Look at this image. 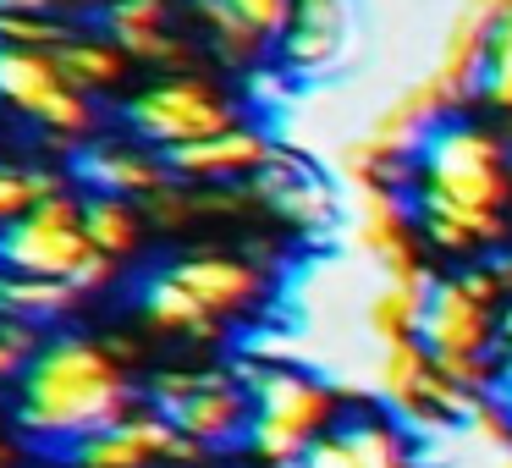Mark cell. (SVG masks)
Returning <instances> with one entry per match:
<instances>
[{
    "label": "cell",
    "instance_id": "obj_1",
    "mask_svg": "<svg viewBox=\"0 0 512 468\" xmlns=\"http://www.w3.org/2000/svg\"><path fill=\"white\" fill-rule=\"evenodd\" d=\"M133 408L138 397H133L122 358L105 342L78 336V331L45 336L34 364L17 375V397H12V419L23 430V441L61 457Z\"/></svg>",
    "mask_w": 512,
    "mask_h": 468
},
{
    "label": "cell",
    "instance_id": "obj_2",
    "mask_svg": "<svg viewBox=\"0 0 512 468\" xmlns=\"http://www.w3.org/2000/svg\"><path fill=\"white\" fill-rule=\"evenodd\" d=\"M402 193H424V199L468 204V210H496L507 215L512 204V149L501 144L490 127L446 116L419 138L408 160Z\"/></svg>",
    "mask_w": 512,
    "mask_h": 468
},
{
    "label": "cell",
    "instance_id": "obj_3",
    "mask_svg": "<svg viewBox=\"0 0 512 468\" xmlns=\"http://www.w3.org/2000/svg\"><path fill=\"white\" fill-rule=\"evenodd\" d=\"M237 375H243L248 402H254L243 446L265 468H292L309 452L314 435H325L342 413L336 391L314 380L303 364H243L237 358Z\"/></svg>",
    "mask_w": 512,
    "mask_h": 468
},
{
    "label": "cell",
    "instance_id": "obj_4",
    "mask_svg": "<svg viewBox=\"0 0 512 468\" xmlns=\"http://www.w3.org/2000/svg\"><path fill=\"white\" fill-rule=\"evenodd\" d=\"M0 270L78 281L83 298H89V292L111 287L116 259L89 243V232H83V199H72L61 188L50 199H39L28 215H17L12 226H0Z\"/></svg>",
    "mask_w": 512,
    "mask_h": 468
},
{
    "label": "cell",
    "instance_id": "obj_5",
    "mask_svg": "<svg viewBox=\"0 0 512 468\" xmlns=\"http://www.w3.org/2000/svg\"><path fill=\"white\" fill-rule=\"evenodd\" d=\"M496 320H501V309L468 287L463 270L457 276H435L430 298H424L419 342L430 347V358L457 386L490 391L496 386Z\"/></svg>",
    "mask_w": 512,
    "mask_h": 468
},
{
    "label": "cell",
    "instance_id": "obj_6",
    "mask_svg": "<svg viewBox=\"0 0 512 468\" xmlns=\"http://www.w3.org/2000/svg\"><path fill=\"white\" fill-rule=\"evenodd\" d=\"M122 122L138 144L149 149H177V144H193V138H210L221 127H237V100L221 89V83L199 78V72H166V78L144 83V89L127 94L122 105Z\"/></svg>",
    "mask_w": 512,
    "mask_h": 468
},
{
    "label": "cell",
    "instance_id": "obj_7",
    "mask_svg": "<svg viewBox=\"0 0 512 468\" xmlns=\"http://www.w3.org/2000/svg\"><path fill=\"white\" fill-rule=\"evenodd\" d=\"M342 243L353 254H364L380 276H419L424 237L413 226L408 193L402 182H342V221H336Z\"/></svg>",
    "mask_w": 512,
    "mask_h": 468
},
{
    "label": "cell",
    "instance_id": "obj_8",
    "mask_svg": "<svg viewBox=\"0 0 512 468\" xmlns=\"http://www.w3.org/2000/svg\"><path fill=\"white\" fill-rule=\"evenodd\" d=\"M0 105L28 116L56 144H78L94 133V94L72 89L50 50L0 45Z\"/></svg>",
    "mask_w": 512,
    "mask_h": 468
},
{
    "label": "cell",
    "instance_id": "obj_9",
    "mask_svg": "<svg viewBox=\"0 0 512 468\" xmlns=\"http://www.w3.org/2000/svg\"><path fill=\"white\" fill-rule=\"evenodd\" d=\"M149 408H160L171 424H177L188 441H199L204 452H221V446H237L248 435V386H237V375H221V369H166V375L149 380Z\"/></svg>",
    "mask_w": 512,
    "mask_h": 468
},
{
    "label": "cell",
    "instance_id": "obj_10",
    "mask_svg": "<svg viewBox=\"0 0 512 468\" xmlns=\"http://www.w3.org/2000/svg\"><path fill=\"white\" fill-rule=\"evenodd\" d=\"M292 468H424V457H419V435L391 408L375 413L364 408L336 419L325 435H314L309 452Z\"/></svg>",
    "mask_w": 512,
    "mask_h": 468
},
{
    "label": "cell",
    "instance_id": "obj_11",
    "mask_svg": "<svg viewBox=\"0 0 512 468\" xmlns=\"http://www.w3.org/2000/svg\"><path fill=\"white\" fill-rule=\"evenodd\" d=\"M67 457H78V463H89V468H160V463H199L204 446L188 441L160 408L138 402L133 413L105 424L100 435L78 441Z\"/></svg>",
    "mask_w": 512,
    "mask_h": 468
},
{
    "label": "cell",
    "instance_id": "obj_12",
    "mask_svg": "<svg viewBox=\"0 0 512 468\" xmlns=\"http://www.w3.org/2000/svg\"><path fill=\"white\" fill-rule=\"evenodd\" d=\"M292 0H188V17L199 23V39L226 67H265L276 56V39L287 28Z\"/></svg>",
    "mask_w": 512,
    "mask_h": 468
},
{
    "label": "cell",
    "instance_id": "obj_13",
    "mask_svg": "<svg viewBox=\"0 0 512 468\" xmlns=\"http://www.w3.org/2000/svg\"><path fill=\"white\" fill-rule=\"evenodd\" d=\"M347 45H353V6L347 0H292L270 61L287 78H325L347 56Z\"/></svg>",
    "mask_w": 512,
    "mask_h": 468
},
{
    "label": "cell",
    "instance_id": "obj_14",
    "mask_svg": "<svg viewBox=\"0 0 512 468\" xmlns=\"http://www.w3.org/2000/svg\"><path fill=\"white\" fill-rule=\"evenodd\" d=\"M100 34L111 39L127 61H138V67L182 72L193 61V45L182 39L171 0H105Z\"/></svg>",
    "mask_w": 512,
    "mask_h": 468
},
{
    "label": "cell",
    "instance_id": "obj_15",
    "mask_svg": "<svg viewBox=\"0 0 512 468\" xmlns=\"http://www.w3.org/2000/svg\"><path fill=\"white\" fill-rule=\"evenodd\" d=\"M254 193L287 226H298V232H331V226L342 221V188L325 182L309 160L281 155V149L270 155V166L254 177Z\"/></svg>",
    "mask_w": 512,
    "mask_h": 468
},
{
    "label": "cell",
    "instance_id": "obj_16",
    "mask_svg": "<svg viewBox=\"0 0 512 468\" xmlns=\"http://www.w3.org/2000/svg\"><path fill=\"white\" fill-rule=\"evenodd\" d=\"M270 155H276V144L259 127L237 122V127H221L210 138L166 149V166L177 182H254L270 166Z\"/></svg>",
    "mask_w": 512,
    "mask_h": 468
},
{
    "label": "cell",
    "instance_id": "obj_17",
    "mask_svg": "<svg viewBox=\"0 0 512 468\" xmlns=\"http://www.w3.org/2000/svg\"><path fill=\"white\" fill-rule=\"evenodd\" d=\"M72 177L89 193H111V199H149L155 188L171 182V166L160 149L149 144H89L72 160Z\"/></svg>",
    "mask_w": 512,
    "mask_h": 468
},
{
    "label": "cell",
    "instance_id": "obj_18",
    "mask_svg": "<svg viewBox=\"0 0 512 468\" xmlns=\"http://www.w3.org/2000/svg\"><path fill=\"white\" fill-rule=\"evenodd\" d=\"M171 276L215 314V320H232V314H248L265 292V276H259L248 259H232V254H182L171 259Z\"/></svg>",
    "mask_w": 512,
    "mask_h": 468
},
{
    "label": "cell",
    "instance_id": "obj_19",
    "mask_svg": "<svg viewBox=\"0 0 512 468\" xmlns=\"http://www.w3.org/2000/svg\"><path fill=\"white\" fill-rule=\"evenodd\" d=\"M430 270L419 276H380V287L364 298V331L375 336V347H402L419 342L424 298H430Z\"/></svg>",
    "mask_w": 512,
    "mask_h": 468
},
{
    "label": "cell",
    "instance_id": "obj_20",
    "mask_svg": "<svg viewBox=\"0 0 512 468\" xmlns=\"http://www.w3.org/2000/svg\"><path fill=\"white\" fill-rule=\"evenodd\" d=\"M138 314H144L155 331L182 336V342H210V336L221 331V320H215V314L204 309V303L193 298V292L182 287L166 265L149 270V276L138 281Z\"/></svg>",
    "mask_w": 512,
    "mask_h": 468
},
{
    "label": "cell",
    "instance_id": "obj_21",
    "mask_svg": "<svg viewBox=\"0 0 512 468\" xmlns=\"http://www.w3.org/2000/svg\"><path fill=\"white\" fill-rule=\"evenodd\" d=\"M78 303H83L78 281L28 276V270H0V320L50 325V320H61V314H72Z\"/></svg>",
    "mask_w": 512,
    "mask_h": 468
},
{
    "label": "cell",
    "instance_id": "obj_22",
    "mask_svg": "<svg viewBox=\"0 0 512 468\" xmlns=\"http://www.w3.org/2000/svg\"><path fill=\"white\" fill-rule=\"evenodd\" d=\"M50 56H56L61 78H67L72 89H83V94H111V89H122V83H127V67H133V61H127L105 34H83V28H72V34L61 39Z\"/></svg>",
    "mask_w": 512,
    "mask_h": 468
},
{
    "label": "cell",
    "instance_id": "obj_23",
    "mask_svg": "<svg viewBox=\"0 0 512 468\" xmlns=\"http://www.w3.org/2000/svg\"><path fill=\"white\" fill-rule=\"evenodd\" d=\"M83 232L100 254L127 259L138 248V232H144V215L133 210V199H111V193H89L83 199Z\"/></svg>",
    "mask_w": 512,
    "mask_h": 468
},
{
    "label": "cell",
    "instance_id": "obj_24",
    "mask_svg": "<svg viewBox=\"0 0 512 468\" xmlns=\"http://www.w3.org/2000/svg\"><path fill=\"white\" fill-rule=\"evenodd\" d=\"M479 105L512 116V0H501L496 23H490L485 67H479Z\"/></svg>",
    "mask_w": 512,
    "mask_h": 468
},
{
    "label": "cell",
    "instance_id": "obj_25",
    "mask_svg": "<svg viewBox=\"0 0 512 468\" xmlns=\"http://www.w3.org/2000/svg\"><path fill=\"white\" fill-rule=\"evenodd\" d=\"M61 193V177L45 166H6L0 160V226H12L17 215H28L39 199Z\"/></svg>",
    "mask_w": 512,
    "mask_h": 468
},
{
    "label": "cell",
    "instance_id": "obj_26",
    "mask_svg": "<svg viewBox=\"0 0 512 468\" xmlns=\"http://www.w3.org/2000/svg\"><path fill=\"white\" fill-rule=\"evenodd\" d=\"M67 34H72V23H61V12H45V17H0V45L56 50Z\"/></svg>",
    "mask_w": 512,
    "mask_h": 468
},
{
    "label": "cell",
    "instance_id": "obj_27",
    "mask_svg": "<svg viewBox=\"0 0 512 468\" xmlns=\"http://www.w3.org/2000/svg\"><path fill=\"white\" fill-rule=\"evenodd\" d=\"M45 347V336H39V325L28 320H0V380H17L28 364H34V353Z\"/></svg>",
    "mask_w": 512,
    "mask_h": 468
},
{
    "label": "cell",
    "instance_id": "obj_28",
    "mask_svg": "<svg viewBox=\"0 0 512 468\" xmlns=\"http://www.w3.org/2000/svg\"><path fill=\"white\" fill-rule=\"evenodd\" d=\"M243 364H303V347L292 331H254L243 342Z\"/></svg>",
    "mask_w": 512,
    "mask_h": 468
},
{
    "label": "cell",
    "instance_id": "obj_29",
    "mask_svg": "<svg viewBox=\"0 0 512 468\" xmlns=\"http://www.w3.org/2000/svg\"><path fill=\"white\" fill-rule=\"evenodd\" d=\"M490 391H496V402L512 413V353H496V386Z\"/></svg>",
    "mask_w": 512,
    "mask_h": 468
},
{
    "label": "cell",
    "instance_id": "obj_30",
    "mask_svg": "<svg viewBox=\"0 0 512 468\" xmlns=\"http://www.w3.org/2000/svg\"><path fill=\"white\" fill-rule=\"evenodd\" d=\"M56 12V0H0V17H45Z\"/></svg>",
    "mask_w": 512,
    "mask_h": 468
},
{
    "label": "cell",
    "instance_id": "obj_31",
    "mask_svg": "<svg viewBox=\"0 0 512 468\" xmlns=\"http://www.w3.org/2000/svg\"><path fill=\"white\" fill-rule=\"evenodd\" d=\"M56 12H72V17H100L105 0H56Z\"/></svg>",
    "mask_w": 512,
    "mask_h": 468
},
{
    "label": "cell",
    "instance_id": "obj_32",
    "mask_svg": "<svg viewBox=\"0 0 512 468\" xmlns=\"http://www.w3.org/2000/svg\"><path fill=\"white\" fill-rule=\"evenodd\" d=\"M474 468H512V446H501V452H490L485 463H474Z\"/></svg>",
    "mask_w": 512,
    "mask_h": 468
},
{
    "label": "cell",
    "instance_id": "obj_33",
    "mask_svg": "<svg viewBox=\"0 0 512 468\" xmlns=\"http://www.w3.org/2000/svg\"><path fill=\"white\" fill-rule=\"evenodd\" d=\"M50 468H89V463H78V457H61V463H50Z\"/></svg>",
    "mask_w": 512,
    "mask_h": 468
},
{
    "label": "cell",
    "instance_id": "obj_34",
    "mask_svg": "<svg viewBox=\"0 0 512 468\" xmlns=\"http://www.w3.org/2000/svg\"><path fill=\"white\" fill-rule=\"evenodd\" d=\"M0 468H12V452H6V441H0Z\"/></svg>",
    "mask_w": 512,
    "mask_h": 468
}]
</instances>
